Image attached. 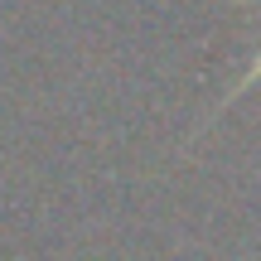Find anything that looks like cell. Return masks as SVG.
<instances>
[{
	"label": "cell",
	"instance_id": "6da1fadb",
	"mask_svg": "<svg viewBox=\"0 0 261 261\" xmlns=\"http://www.w3.org/2000/svg\"><path fill=\"white\" fill-rule=\"evenodd\" d=\"M256 77H261V54L252 58V68H247V73H242V83H237V87H232V92H227V102H232V97H242V92H247V87H252V83H256Z\"/></svg>",
	"mask_w": 261,
	"mask_h": 261
}]
</instances>
